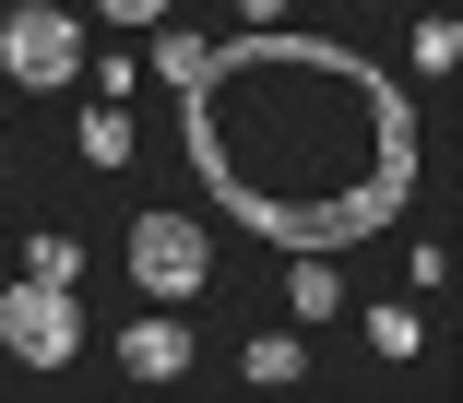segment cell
Instances as JSON below:
<instances>
[{
    "mask_svg": "<svg viewBox=\"0 0 463 403\" xmlns=\"http://www.w3.org/2000/svg\"><path fill=\"white\" fill-rule=\"evenodd\" d=\"M298 368H309V344H286V333H261V344H250V380H298Z\"/></svg>",
    "mask_w": 463,
    "mask_h": 403,
    "instance_id": "ba28073f",
    "label": "cell"
},
{
    "mask_svg": "<svg viewBox=\"0 0 463 403\" xmlns=\"http://www.w3.org/2000/svg\"><path fill=\"white\" fill-rule=\"evenodd\" d=\"M83 155H96V166H131V108H119V95H96V119H83Z\"/></svg>",
    "mask_w": 463,
    "mask_h": 403,
    "instance_id": "52a82bcc",
    "label": "cell"
},
{
    "mask_svg": "<svg viewBox=\"0 0 463 403\" xmlns=\"http://www.w3.org/2000/svg\"><path fill=\"white\" fill-rule=\"evenodd\" d=\"M119 368H131V380H178V368H191V333L155 309V321H131V333H119Z\"/></svg>",
    "mask_w": 463,
    "mask_h": 403,
    "instance_id": "5b68a950",
    "label": "cell"
},
{
    "mask_svg": "<svg viewBox=\"0 0 463 403\" xmlns=\"http://www.w3.org/2000/svg\"><path fill=\"white\" fill-rule=\"evenodd\" d=\"M298 273H286V296H298V321H333L345 309V285H333V249H286Z\"/></svg>",
    "mask_w": 463,
    "mask_h": 403,
    "instance_id": "8992f818",
    "label": "cell"
},
{
    "mask_svg": "<svg viewBox=\"0 0 463 403\" xmlns=\"http://www.w3.org/2000/svg\"><path fill=\"white\" fill-rule=\"evenodd\" d=\"M178 143L273 249H356L416 202V95L368 48L298 24H250L178 71Z\"/></svg>",
    "mask_w": 463,
    "mask_h": 403,
    "instance_id": "6da1fadb",
    "label": "cell"
},
{
    "mask_svg": "<svg viewBox=\"0 0 463 403\" xmlns=\"http://www.w3.org/2000/svg\"><path fill=\"white\" fill-rule=\"evenodd\" d=\"M0 71H13L24 95H60L83 71V24L48 13V0H24V13H0Z\"/></svg>",
    "mask_w": 463,
    "mask_h": 403,
    "instance_id": "3957f363",
    "label": "cell"
},
{
    "mask_svg": "<svg viewBox=\"0 0 463 403\" xmlns=\"http://www.w3.org/2000/svg\"><path fill=\"white\" fill-rule=\"evenodd\" d=\"M131 285L155 296V309L203 296V285H214V238H203L191 214H143V226H131Z\"/></svg>",
    "mask_w": 463,
    "mask_h": 403,
    "instance_id": "7a4b0ae2",
    "label": "cell"
},
{
    "mask_svg": "<svg viewBox=\"0 0 463 403\" xmlns=\"http://www.w3.org/2000/svg\"><path fill=\"white\" fill-rule=\"evenodd\" d=\"M24 273H36V285H71V273H83V249H71V238H36V249H24Z\"/></svg>",
    "mask_w": 463,
    "mask_h": 403,
    "instance_id": "9c48e42d",
    "label": "cell"
},
{
    "mask_svg": "<svg viewBox=\"0 0 463 403\" xmlns=\"http://www.w3.org/2000/svg\"><path fill=\"white\" fill-rule=\"evenodd\" d=\"M451 60H463V36H451V24L428 13V24H416V71H451Z\"/></svg>",
    "mask_w": 463,
    "mask_h": 403,
    "instance_id": "30bf717a",
    "label": "cell"
},
{
    "mask_svg": "<svg viewBox=\"0 0 463 403\" xmlns=\"http://www.w3.org/2000/svg\"><path fill=\"white\" fill-rule=\"evenodd\" d=\"M108 24H166V0H96Z\"/></svg>",
    "mask_w": 463,
    "mask_h": 403,
    "instance_id": "8fae6325",
    "label": "cell"
},
{
    "mask_svg": "<svg viewBox=\"0 0 463 403\" xmlns=\"http://www.w3.org/2000/svg\"><path fill=\"white\" fill-rule=\"evenodd\" d=\"M238 13H250V24H273V13H286V0H238Z\"/></svg>",
    "mask_w": 463,
    "mask_h": 403,
    "instance_id": "7c38bea8",
    "label": "cell"
},
{
    "mask_svg": "<svg viewBox=\"0 0 463 403\" xmlns=\"http://www.w3.org/2000/svg\"><path fill=\"white\" fill-rule=\"evenodd\" d=\"M0 344H13L24 368H60L71 344H83V321H71V285H0Z\"/></svg>",
    "mask_w": 463,
    "mask_h": 403,
    "instance_id": "277c9868",
    "label": "cell"
}]
</instances>
